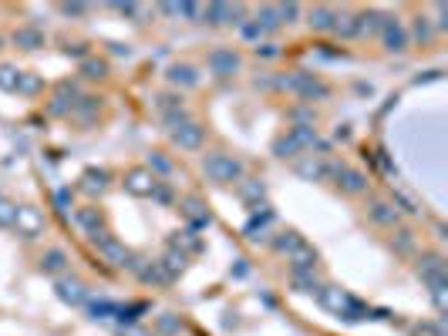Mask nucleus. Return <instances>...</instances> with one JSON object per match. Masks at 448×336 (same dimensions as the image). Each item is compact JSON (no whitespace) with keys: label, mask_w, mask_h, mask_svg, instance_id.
<instances>
[{"label":"nucleus","mask_w":448,"mask_h":336,"mask_svg":"<svg viewBox=\"0 0 448 336\" xmlns=\"http://www.w3.org/2000/svg\"><path fill=\"white\" fill-rule=\"evenodd\" d=\"M317 303L334 313V316L348 319V323H361V319L371 316V310L361 303V299H354L348 289H341V286H320V293H317Z\"/></svg>","instance_id":"obj_1"},{"label":"nucleus","mask_w":448,"mask_h":336,"mask_svg":"<svg viewBox=\"0 0 448 336\" xmlns=\"http://www.w3.org/2000/svg\"><path fill=\"white\" fill-rule=\"evenodd\" d=\"M91 243L98 245L101 259H105V262H112L115 269H132V273H135L138 266H142V259H138L135 252H128V249H125V245L118 243V239L112 236V232H108V229H101V232H95V236H91Z\"/></svg>","instance_id":"obj_2"},{"label":"nucleus","mask_w":448,"mask_h":336,"mask_svg":"<svg viewBox=\"0 0 448 336\" xmlns=\"http://www.w3.org/2000/svg\"><path fill=\"white\" fill-rule=\"evenodd\" d=\"M202 171H206V178L216 182V185H230V182L243 178V162L233 158V155H226V151H213V155L202 158Z\"/></svg>","instance_id":"obj_3"},{"label":"nucleus","mask_w":448,"mask_h":336,"mask_svg":"<svg viewBox=\"0 0 448 336\" xmlns=\"http://www.w3.org/2000/svg\"><path fill=\"white\" fill-rule=\"evenodd\" d=\"M283 88L290 94H297L300 101H324L327 94H331V88L320 81V77L307 75V71H293V75L283 77Z\"/></svg>","instance_id":"obj_4"},{"label":"nucleus","mask_w":448,"mask_h":336,"mask_svg":"<svg viewBox=\"0 0 448 336\" xmlns=\"http://www.w3.org/2000/svg\"><path fill=\"white\" fill-rule=\"evenodd\" d=\"M14 229H17V236H24V239L44 236V212L34 206H17V212H14Z\"/></svg>","instance_id":"obj_5"},{"label":"nucleus","mask_w":448,"mask_h":336,"mask_svg":"<svg viewBox=\"0 0 448 336\" xmlns=\"http://www.w3.org/2000/svg\"><path fill=\"white\" fill-rule=\"evenodd\" d=\"M331 178L337 185L344 188L348 195H361V192H368V175L361 171V168H351V165H331Z\"/></svg>","instance_id":"obj_6"},{"label":"nucleus","mask_w":448,"mask_h":336,"mask_svg":"<svg viewBox=\"0 0 448 336\" xmlns=\"http://www.w3.org/2000/svg\"><path fill=\"white\" fill-rule=\"evenodd\" d=\"M121 185H125V192H132V195H138V199H152L158 178L149 171V168H128Z\"/></svg>","instance_id":"obj_7"},{"label":"nucleus","mask_w":448,"mask_h":336,"mask_svg":"<svg viewBox=\"0 0 448 336\" xmlns=\"http://www.w3.org/2000/svg\"><path fill=\"white\" fill-rule=\"evenodd\" d=\"M169 135H172V142H176L179 148H186V151L202 148V142H206V128L195 125L193 118L182 121V125H176V128H169Z\"/></svg>","instance_id":"obj_8"},{"label":"nucleus","mask_w":448,"mask_h":336,"mask_svg":"<svg viewBox=\"0 0 448 336\" xmlns=\"http://www.w3.org/2000/svg\"><path fill=\"white\" fill-rule=\"evenodd\" d=\"M179 208H182V215L189 219V229H209L213 225V212H209V206L202 202V199H195V195H186L182 202H179Z\"/></svg>","instance_id":"obj_9"},{"label":"nucleus","mask_w":448,"mask_h":336,"mask_svg":"<svg viewBox=\"0 0 448 336\" xmlns=\"http://www.w3.org/2000/svg\"><path fill=\"white\" fill-rule=\"evenodd\" d=\"M54 293H58V299L68 303V306H84V303H88V289H84V282L75 280V276H58Z\"/></svg>","instance_id":"obj_10"},{"label":"nucleus","mask_w":448,"mask_h":336,"mask_svg":"<svg viewBox=\"0 0 448 336\" xmlns=\"http://www.w3.org/2000/svg\"><path fill=\"white\" fill-rule=\"evenodd\" d=\"M381 40H384V47H388L391 54H401V51L408 47V31H405V24L398 17H384V24H381Z\"/></svg>","instance_id":"obj_11"},{"label":"nucleus","mask_w":448,"mask_h":336,"mask_svg":"<svg viewBox=\"0 0 448 336\" xmlns=\"http://www.w3.org/2000/svg\"><path fill=\"white\" fill-rule=\"evenodd\" d=\"M209 71L216 77H233L239 71V54H236L233 47H216L213 54H209Z\"/></svg>","instance_id":"obj_12"},{"label":"nucleus","mask_w":448,"mask_h":336,"mask_svg":"<svg viewBox=\"0 0 448 336\" xmlns=\"http://www.w3.org/2000/svg\"><path fill=\"white\" fill-rule=\"evenodd\" d=\"M331 165L324 155H307L300 165H297V175H304L307 182H324V178H331Z\"/></svg>","instance_id":"obj_13"},{"label":"nucleus","mask_w":448,"mask_h":336,"mask_svg":"<svg viewBox=\"0 0 448 336\" xmlns=\"http://www.w3.org/2000/svg\"><path fill=\"white\" fill-rule=\"evenodd\" d=\"M202 17L209 20L213 27H223V24H243V7H230V3H209L202 10Z\"/></svg>","instance_id":"obj_14"},{"label":"nucleus","mask_w":448,"mask_h":336,"mask_svg":"<svg viewBox=\"0 0 448 336\" xmlns=\"http://www.w3.org/2000/svg\"><path fill=\"white\" fill-rule=\"evenodd\" d=\"M418 276H421L425 286H428V282H438V280H448L445 276V259H442L438 252H425V256L418 259Z\"/></svg>","instance_id":"obj_15"},{"label":"nucleus","mask_w":448,"mask_h":336,"mask_svg":"<svg viewBox=\"0 0 448 336\" xmlns=\"http://www.w3.org/2000/svg\"><path fill=\"white\" fill-rule=\"evenodd\" d=\"M169 249H176V252H182L189 259L195 252H202V239L195 236V229H179V232H172V239H169Z\"/></svg>","instance_id":"obj_16"},{"label":"nucleus","mask_w":448,"mask_h":336,"mask_svg":"<svg viewBox=\"0 0 448 336\" xmlns=\"http://www.w3.org/2000/svg\"><path fill=\"white\" fill-rule=\"evenodd\" d=\"M368 219L374 225H384V229H394L398 225V208L394 202H384V199H374L368 206Z\"/></svg>","instance_id":"obj_17"},{"label":"nucleus","mask_w":448,"mask_h":336,"mask_svg":"<svg viewBox=\"0 0 448 336\" xmlns=\"http://www.w3.org/2000/svg\"><path fill=\"white\" fill-rule=\"evenodd\" d=\"M270 222H273V212L267 206L263 208H256L253 215H250V222L243 225V236H246V239H263V236H267V229H270Z\"/></svg>","instance_id":"obj_18"},{"label":"nucleus","mask_w":448,"mask_h":336,"mask_svg":"<svg viewBox=\"0 0 448 336\" xmlns=\"http://www.w3.org/2000/svg\"><path fill=\"white\" fill-rule=\"evenodd\" d=\"M290 280L297 293H307V296H317L324 282L317 280V269H290Z\"/></svg>","instance_id":"obj_19"},{"label":"nucleus","mask_w":448,"mask_h":336,"mask_svg":"<svg viewBox=\"0 0 448 336\" xmlns=\"http://www.w3.org/2000/svg\"><path fill=\"white\" fill-rule=\"evenodd\" d=\"M239 199L246 206L253 208H263V199H267V185L260 178H239Z\"/></svg>","instance_id":"obj_20"},{"label":"nucleus","mask_w":448,"mask_h":336,"mask_svg":"<svg viewBox=\"0 0 448 336\" xmlns=\"http://www.w3.org/2000/svg\"><path fill=\"white\" fill-rule=\"evenodd\" d=\"M165 77H169V84H176V88H195V84H199V71H195L193 64H172V68L165 71Z\"/></svg>","instance_id":"obj_21"},{"label":"nucleus","mask_w":448,"mask_h":336,"mask_svg":"<svg viewBox=\"0 0 448 336\" xmlns=\"http://www.w3.org/2000/svg\"><path fill=\"white\" fill-rule=\"evenodd\" d=\"M287 262H290V269H317V249L304 239V243L287 256Z\"/></svg>","instance_id":"obj_22"},{"label":"nucleus","mask_w":448,"mask_h":336,"mask_svg":"<svg viewBox=\"0 0 448 336\" xmlns=\"http://www.w3.org/2000/svg\"><path fill=\"white\" fill-rule=\"evenodd\" d=\"M68 252L64 249H47L44 256H40V269L44 273H51V276H64L68 273Z\"/></svg>","instance_id":"obj_23"},{"label":"nucleus","mask_w":448,"mask_h":336,"mask_svg":"<svg viewBox=\"0 0 448 336\" xmlns=\"http://www.w3.org/2000/svg\"><path fill=\"white\" fill-rule=\"evenodd\" d=\"M138 273V280L142 282H149V286H169V273H165V269H162V262H142V266H138L135 269Z\"/></svg>","instance_id":"obj_24"},{"label":"nucleus","mask_w":448,"mask_h":336,"mask_svg":"<svg viewBox=\"0 0 448 336\" xmlns=\"http://www.w3.org/2000/svg\"><path fill=\"white\" fill-rule=\"evenodd\" d=\"M14 44L24 47V51H40L44 47V31H38V27H17L14 31Z\"/></svg>","instance_id":"obj_25"},{"label":"nucleus","mask_w":448,"mask_h":336,"mask_svg":"<svg viewBox=\"0 0 448 336\" xmlns=\"http://www.w3.org/2000/svg\"><path fill=\"white\" fill-rule=\"evenodd\" d=\"M75 222H78L88 236H95V232H101V229H105V222H101V212H98V208H91V206L78 208V212H75Z\"/></svg>","instance_id":"obj_26"},{"label":"nucleus","mask_w":448,"mask_h":336,"mask_svg":"<svg viewBox=\"0 0 448 336\" xmlns=\"http://www.w3.org/2000/svg\"><path fill=\"white\" fill-rule=\"evenodd\" d=\"M337 17H341V14L331 10V7H313L311 10V27L313 31H320V34H324V31H334V27H337Z\"/></svg>","instance_id":"obj_27"},{"label":"nucleus","mask_w":448,"mask_h":336,"mask_svg":"<svg viewBox=\"0 0 448 336\" xmlns=\"http://www.w3.org/2000/svg\"><path fill=\"white\" fill-rule=\"evenodd\" d=\"M158 262H162V269L169 273V280L182 276V273H186V266H189V259H186L182 252H176V249H169V252H165V256H162Z\"/></svg>","instance_id":"obj_28"},{"label":"nucleus","mask_w":448,"mask_h":336,"mask_svg":"<svg viewBox=\"0 0 448 336\" xmlns=\"http://www.w3.org/2000/svg\"><path fill=\"white\" fill-rule=\"evenodd\" d=\"M428 296H431V303H435L438 313H448V280L428 282Z\"/></svg>","instance_id":"obj_29"},{"label":"nucleus","mask_w":448,"mask_h":336,"mask_svg":"<svg viewBox=\"0 0 448 336\" xmlns=\"http://www.w3.org/2000/svg\"><path fill=\"white\" fill-rule=\"evenodd\" d=\"M273 151H276L280 158H293V155H300L304 148H300V142L293 138V131H287L283 138H276V142H273Z\"/></svg>","instance_id":"obj_30"},{"label":"nucleus","mask_w":448,"mask_h":336,"mask_svg":"<svg viewBox=\"0 0 448 336\" xmlns=\"http://www.w3.org/2000/svg\"><path fill=\"white\" fill-rule=\"evenodd\" d=\"M81 75L88 77V81L105 77L108 75V61H101V57H84V61H81Z\"/></svg>","instance_id":"obj_31"},{"label":"nucleus","mask_w":448,"mask_h":336,"mask_svg":"<svg viewBox=\"0 0 448 336\" xmlns=\"http://www.w3.org/2000/svg\"><path fill=\"white\" fill-rule=\"evenodd\" d=\"M253 20H256V27H260L263 34H270V31H276V27H280V17H276V7H260Z\"/></svg>","instance_id":"obj_32"},{"label":"nucleus","mask_w":448,"mask_h":336,"mask_svg":"<svg viewBox=\"0 0 448 336\" xmlns=\"http://www.w3.org/2000/svg\"><path fill=\"white\" fill-rule=\"evenodd\" d=\"M20 75H24V71H17L14 64H0V88H3V91H10V94H17Z\"/></svg>","instance_id":"obj_33"},{"label":"nucleus","mask_w":448,"mask_h":336,"mask_svg":"<svg viewBox=\"0 0 448 336\" xmlns=\"http://www.w3.org/2000/svg\"><path fill=\"white\" fill-rule=\"evenodd\" d=\"M300 243H304V236H297V232H280V236L273 239V249H276L280 256H290Z\"/></svg>","instance_id":"obj_34"},{"label":"nucleus","mask_w":448,"mask_h":336,"mask_svg":"<svg viewBox=\"0 0 448 336\" xmlns=\"http://www.w3.org/2000/svg\"><path fill=\"white\" fill-rule=\"evenodd\" d=\"M156 108L162 112V118H169V114L182 112V98H179V94H158V98H156Z\"/></svg>","instance_id":"obj_35"},{"label":"nucleus","mask_w":448,"mask_h":336,"mask_svg":"<svg viewBox=\"0 0 448 336\" xmlns=\"http://www.w3.org/2000/svg\"><path fill=\"white\" fill-rule=\"evenodd\" d=\"M91 316L95 319H115L118 303H112V299H95V303H91Z\"/></svg>","instance_id":"obj_36"},{"label":"nucleus","mask_w":448,"mask_h":336,"mask_svg":"<svg viewBox=\"0 0 448 336\" xmlns=\"http://www.w3.org/2000/svg\"><path fill=\"white\" fill-rule=\"evenodd\" d=\"M145 310H149L145 303H128V306H118V316L115 319H118V323H135Z\"/></svg>","instance_id":"obj_37"},{"label":"nucleus","mask_w":448,"mask_h":336,"mask_svg":"<svg viewBox=\"0 0 448 336\" xmlns=\"http://www.w3.org/2000/svg\"><path fill=\"white\" fill-rule=\"evenodd\" d=\"M105 178H108V175H105V171H101V168H88V171H84V188H88V192H101V188H105Z\"/></svg>","instance_id":"obj_38"},{"label":"nucleus","mask_w":448,"mask_h":336,"mask_svg":"<svg viewBox=\"0 0 448 336\" xmlns=\"http://www.w3.org/2000/svg\"><path fill=\"white\" fill-rule=\"evenodd\" d=\"M149 171H152V175H156V171H162V175H172V162H169L165 155L152 151V155H149Z\"/></svg>","instance_id":"obj_39"},{"label":"nucleus","mask_w":448,"mask_h":336,"mask_svg":"<svg viewBox=\"0 0 448 336\" xmlns=\"http://www.w3.org/2000/svg\"><path fill=\"white\" fill-rule=\"evenodd\" d=\"M431 34H435V31H431L428 17H418V20H415V27H411V38H415V40H421V44H425V40H431Z\"/></svg>","instance_id":"obj_40"},{"label":"nucleus","mask_w":448,"mask_h":336,"mask_svg":"<svg viewBox=\"0 0 448 336\" xmlns=\"http://www.w3.org/2000/svg\"><path fill=\"white\" fill-rule=\"evenodd\" d=\"M40 91V77L38 75H20V84H17V94H38Z\"/></svg>","instance_id":"obj_41"},{"label":"nucleus","mask_w":448,"mask_h":336,"mask_svg":"<svg viewBox=\"0 0 448 336\" xmlns=\"http://www.w3.org/2000/svg\"><path fill=\"white\" fill-rule=\"evenodd\" d=\"M14 212H17V206H14V202H7V199L0 195V225H3V229H10V225H14Z\"/></svg>","instance_id":"obj_42"},{"label":"nucleus","mask_w":448,"mask_h":336,"mask_svg":"<svg viewBox=\"0 0 448 336\" xmlns=\"http://www.w3.org/2000/svg\"><path fill=\"white\" fill-rule=\"evenodd\" d=\"M276 17H280V24H293V20L300 17V7L297 3H280L276 7Z\"/></svg>","instance_id":"obj_43"},{"label":"nucleus","mask_w":448,"mask_h":336,"mask_svg":"<svg viewBox=\"0 0 448 336\" xmlns=\"http://www.w3.org/2000/svg\"><path fill=\"white\" fill-rule=\"evenodd\" d=\"M158 330H162V333H179V330H182V319L172 316V313H162V316H158Z\"/></svg>","instance_id":"obj_44"},{"label":"nucleus","mask_w":448,"mask_h":336,"mask_svg":"<svg viewBox=\"0 0 448 336\" xmlns=\"http://www.w3.org/2000/svg\"><path fill=\"white\" fill-rule=\"evenodd\" d=\"M411 336H445V326L442 323H421V326H415Z\"/></svg>","instance_id":"obj_45"},{"label":"nucleus","mask_w":448,"mask_h":336,"mask_svg":"<svg viewBox=\"0 0 448 336\" xmlns=\"http://www.w3.org/2000/svg\"><path fill=\"white\" fill-rule=\"evenodd\" d=\"M54 206H58L61 215H68V208H71V192H68V188H58V192H54Z\"/></svg>","instance_id":"obj_46"},{"label":"nucleus","mask_w":448,"mask_h":336,"mask_svg":"<svg viewBox=\"0 0 448 336\" xmlns=\"http://www.w3.org/2000/svg\"><path fill=\"white\" fill-rule=\"evenodd\" d=\"M152 199H156V202H162V206H169V202H172V188L165 185V182H158L156 192H152Z\"/></svg>","instance_id":"obj_47"},{"label":"nucleus","mask_w":448,"mask_h":336,"mask_svg":"<svg viewBox=\"0 0 448 336\" xmlns=\"http://www.w3.org/2000/svg\"><path fill=\"white\" fill-rule=\"evenodd\" d=\"M61 10H64V14H68V17H81V14H84V10H88V7H84V3H64V7H61Z\"/></svg>","instance_id":"obj_48"},{"label":"nucleus","mask_w":448,"mask_h":336,"mask_svg":"<svg viewBox=\"0 0 448 336\" xmlns=\"http://www.w3.org/2000/svg\"><path fill=\"white\" fill-rule=\"evenodd\" d=\"M276 44H256V57H276Z\"/></svg>","instance_id":"obj_49"},{"label":"nucleus","mask_w":448,"mask_h":336,"mask_svg":"<svg viewBox=\"0 0 448 336\" xmlns=\"http://www.w3.org/2000/svg\"><path fill=\"white\" fill-rule=\"evenodd\" d=\"M394 249H398V252H408V249H411V232H398V243H394Z\"/></svg>","instance_id":"obj_50"},{"label":"nucleus","mask_w":448,"mask_h":336,"mask_svg":"<svg viewBox=\"0 0 448 336\" xmlns=\"http://www.w3.org/2000/svg\"><path fill=\"white\" fill-rule=\"evenodd\" d=\"M64 54H75V57H88V44H68Z\"/></svg>","instance_id":"obj_51"},{"label":"nucleus","mask_w":448,"mask_h":336,"mask_svg":"<svg viewBox=\"0 0 448 336\" xmlns=\"http://www.w3.org/2000/svg\"><path fill=\"white\" fill-rule=\"evenodd\" d=\"M112 54H118V57H132V47H128V44H112Z\"/></svg>","instance_id":"obj_52"},{"label":"nucleus","mask_w":448,"mask_h":336,"mask_svg":"<svg viewBox=\"0 0 448 336\" xmlns=\"http://www.w3.org/2000/svg\"><path fill=\"white\" fill-rule=\"evenodd\" d=\"M115 10H121V14H128V17H135V14H138V7H135V3H115Z\"/></svg>","instance_id":"obj_53"},{"label":"nucleus","mask_w":448,"mask_h":336,"mask_svg":"<svg viewBox=\"0 0 448 336\" xmlns=\"http://www.w3.org/2000/svg\"><path fill=\"white\" fill-rule=\"evenodd\" d=\"M394 202H398V206L405 208V212H418V208L411 206V199H405V195H394Z\"/></svg>","instance_id":"obj_54"},{"label":"nucleus","mask_w":448,"mask_h":336,"mask_svg":"<svg viewBox=\"0 0 448 336\" xmlns=\"http://www.w3.org/2000/svg\"><path fill=\"white\" fill-rule=\"evenodd\" d=\"M121 336H145V333H138V330H132V326H128V330H121Z\"/></svg>","instance_id":"obj_55"}]
</instances>
